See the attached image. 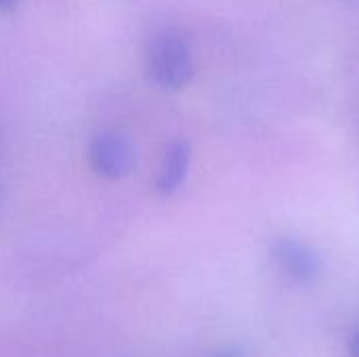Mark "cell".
I'll use <instances>...</instances> for the list:
<instances>
[{"label":"cell","instance_id":"obj_1","mask_svg":"<svg viewBox=\"0 0 359 357\" xmlns=\"http://www.w3.org/2000/svg\"><path fill=\"white\" fill-rule=\"evenodd\" d=\"M149 78L164 88H183L194 76V55L179 29L158 32L147 46Z\"/></svg>","mask_w":359,"mask_h":357},{"label":"cell","instance_id":"obj_2","mask_svg":"<svg viewBox=\"0 0 359 357\" xmlns=\"http://www.w3.org/2000/svg\"><path fill=\"white\" fill-rule=\"evenodd\" d=\"M271 259L278 269L297 284H311L322 274L318 250L299 238H278L271 244Z\"/></svg>","mask_w":359,"mask_h":357},{"label":"cell","instance_id":"obj_3","mask_svg":"<svg viewBox=\"0 0 359 357\" xmlns=\"http://www.w3.org/2000/svg\"><path fill=\"white\" fill-rule=\"evenodd\" d=\"M88 160L97 175L105 179H122L133 168V145L118 133H101L90 141Z\"/></svg>","mask_w":359,"mask_h":357},{"label":"cell","instance_id":"obj_4","mask_svg":"<svg viewBox=\"0 0 359 357\" xmlns=\"http://www.w3.org/2000/svg\"><path fill=\"white\" fill-rule=\"evenodd\" d=\"M189 164H191V147L187 141H172L166 145L160 168H158V177H156V189L164 196L177 191L187 173H189Z\"/></svg>","mask_w":359,"mask_h":357},{"label":"cell","instance_id":"obj_5","mask_svg":"<svg viewBox=\"0 0 359 357\" xmlns=\"http://www.w3.org/2000/svg\"><path fill=\"white\" fill-rule=\"evenodd\" d=\"M210 357H242V351L238 347H223V349L215 351Z\"/></svg>","mask_w":359,"mask_h":357},{"label":"cell","instance_id":"obj_6","mask_svg":"<svg viewBox=\"0 0 359 357\" xmlns=\"http://www.w3.org/2000/svg\"><path fill=\"white\" fill-rule=\"evenodd\" d=\"M351 356L359 357V328L355 330L353 339H351Z\"/></svg>","mask_w":359,"mask_h":357},{"label":"cell","instance_id":"obj_7","mask_svg":"<svg viewBox=\"0 0 359 357\" xmlns=\"http://www.w3.org/2000/svg\"><path fill=\"white\" fill-rule=\"evenodd\" d=\"M17 6V0H0V11H13Z\"/></svg>","mask_w":359,"mask_h":357}]
</instances>
